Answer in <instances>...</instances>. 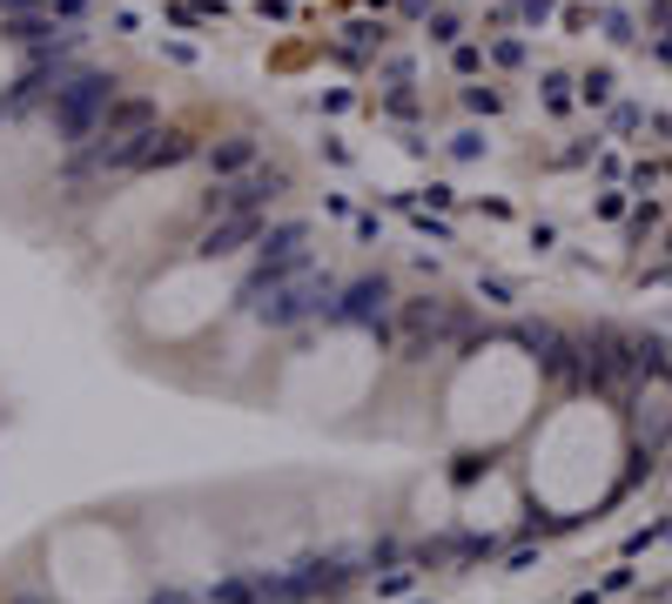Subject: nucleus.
Listing matches in <instances>:
<instances>
[{"label": "nucleus", "mask_w": 672, "mask_h": 604, "mask_svg": "<svg viewBox=\"0 0 672 604\" xmlns=\"http://www.w3.org/2000/svg\"><path fill=\"white\" fill-rule=\"evenodd\" d=\"M545 390V362L525 343H485L464 356V370L444 396V430L457 443H504L511 430H525Z\"/></svg>", "instance_id": "1"}, {"label": "nucleus", "mask_w": 672, "mask_h": 604, "mask_svg": "<svg viewBox=\"0 0 672 604\" xmlns=\"http://www.w3.org/2000/svg\"><path fill=\"white\" fill-rule=\"evenodd\" d=\"M41 564L61 604H135L142 591V557L108 517H74L61 531H48Z\"/></svg>", "instance_id": "2"}, {"label": "nucleus", "mask_w": 672, "mask_h": 604, "mask_svg": "<svg viewBox=\"0 0 672 604\" xmlns=\"http://www.w3.org/2000/svg\"><path fill=\"white\" fill-rule=\"evenodd\" d=\"M370 377H377L370 343L337 336L330 349L316 343V349L290 356V370H283V383H276V396H283L296 417H343V410H357V403H364Z\"/></svg>", "instance_id": "3"}, {"label": "nucleus", "mask_w": 672, "mask_h": 604, "mask_svg": "<svg viewBox=\"0 0 672 604\" xmlns=\"http://www.w3.org/2000/svg\"><path fill=\"white\" fill-rule=\"evenodd\" d=\"M148 551H155V571L162 578H216L222 571V523L169 504L148 517Z\"/></svg>", "instance_id": "4"}]
</instances>
